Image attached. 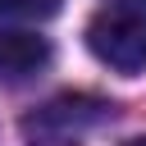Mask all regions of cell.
Here are the masks:
<instances>
[{"label": "cell", "instance_id": "4", "mask_svg": "<svg viewBox=\"0 0 146 146\" xmlns=\"http://www.w3.org/2000/svg\"><path fill=\"white\" fill-rule=\"evenodd\" d=\"M128 146H146V137H137V141H128Z\"/></svg>", "mask_w": 146, "mask_h": 146}, {"label": "cell", "instance_id": "2", "mask_svg": "<svg viewBox=\"0 0 146 146\" xmlns=\"http://www.w3.org/2000/svg\"><path fill=\"white\" fill-rule=\"evenodd\" d=\"M50 64V41L36 32L0 27V82H23Z\"/></svg>", "mask_w": 146, "mask_h": 146}, {"label": "cell", "instance_id": "1", "mask_svg": "<svg viewBox=\"0 0 146 146\" xmlns=\"http://www.w3.org/2000/svg\"><path fill=\"white\" fill-rule=\"evenodd\" d=\"M87 46L119 73L146 68V5H110L87 23Z\"/></svg>", "mask_w": 146, "mask_h": 146}, {"label": "cell", "instance_id": "3", "mask_svg": "<svg viewBox=\"0 0 146 146\" xmlns=\"http://www.w3.org/2000/svg\"><path fill=\"white\" fill-rule=\"evenodd\" d=\"M59 9V0H0L5 18H50Z\"/></svg>", "mask_w": 146, "mask_h": 146}]
</instances>
